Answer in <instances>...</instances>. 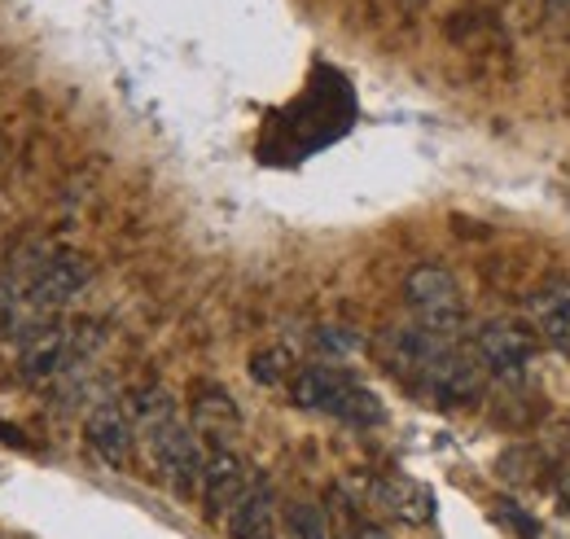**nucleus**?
Returning <instances> with one entry per match:
<instances>
[{"instance_id": "1", "label": "nucleus", "mask_w": 570, "mask_h": 539, "mask_svg": "<svg viewBox=\"0 0 570 539\" xmlns=\"http://www.w3.org/2000/svg\"><path fill=\"white\" fill-rule=\"evenodd\" d=\"M404 303L417 312V321L443 337H456L465 325V307H461V285L456 276L439 264H422L409 272L404 281Z\"/></svg>"}, {"instance_id": "2", "label": "nucleus", "mask_w": 570, "mask_h": 539, "mask_svg": "<svg viewBox=\"0 0 570 539\" xmlns=\"http://www.w3.org/2000/svg\"><path fill=\"white\" fill-rule=\"evenodd\" d=\"M141 443L154 461V470L163 478H171L180 491L198 487L203 482V465H207V452H203V439L194 425H185L180 416L154 425V430H141Z\"/></svg>"}, {"instance_id": "3", "label": "nucleus", "mask_w": 570, "mask_h": 539, "mask_svg": "<svg viewBox=\"0 0 570 539\" xmlns=\"http://www.w3.org/2000/svg\"><path fill=\"white\" fill-rule=\"evenodd\" d=\"M483 378H488L483 360H479L474 351L456 346V342L443 346L426 369L417 373L422 391H426L430 400H439V404H465V400H474V395L483 391Z\"/></svg>"}, {"instance_id": "4", "label": "nucleus", "mask_w": 570, "mask_h": 539, "mask_svg": "<svg viewBox=\"0 0 570 539\" xmlns=\"http://www.w3.org/2000/svg\"><path fill=\"white\" fill-rule=\"evenodd\" d=\"M474 355L483 360L488 373H497L500 382L518 386L531 364H535V337L518 325H504V321H488L479 334H474Z\"/></svg>"}, {"instance_id": "5", "label": "nucleus", "mask_w": 570, "mask_h": 539, "mask_svg": "<svg viewBox=\"0 0 570 539\" xmlns=\"http://www.w3.org/2000/svg\"><path fill=\"white\" fill-rule=\"evenodd\" d=\"M83 439H88V448H92L110 470H124V465L132 461V448H137V425H132L128 408L106 400V404H97L88 412Z\"/></svg>"}, {"instance_id": "6", "label": "nucleus", "mask_w": 570, "mask_h": 539, "mask_svg": "<svg viewBox=\"0 0 570 539\" xmlns=\"http://www.w3.org/2000/svg\"><path fill=\"white\" fill-rule=\"evenodd\" d=\"M88 259L83 255H71V251H62V255H49L40 272H36V281H31V290H27V303L31 307H40V312H49V307H62V303H71L75 294L88 285Z\"/></svg>"}, {"instance_id": "7", "label": "nucleus", "mask_w": 570, "mask_h": 539, "mask_svg": "<svg viewBox=\"0 0 570 539\" xmlns=\"http://www.w3.org/2000/svg\"><path fill=\"white\" fill-rule=\"evenodd\" d=\"M250 470H246V461L233 452V448H215L207 452V465H203V500H207V513L212 518H224L246 491H250Z\"/></svg>"}, {"instance_id": "8", "label": "nucleus", "mask_w": 570, "mask_h": 539, "mask_svg": "<svg viewBox=\"0 0 570 539\" xmlns=\"http://www.w3.org/2000/svg\"><path fill=\"white\" fill-rule=\"evenodd\" d=\"M368 496H373V504L382 513H391V518H400L409 527H422V522L434 518V496L413 478H373Z\"/></svg>"}, {"instance_id": "9", "label": "nucleus", "mask_w": 570, "mask_h": 539, "mask_svg": "<svg viewBox=\"0 0 570 539\" xmlns=\"http://www.w3.org/2000/svg\"><path fill=\"white\" fill-rule=\"evenodd\" d=\"M527 312H531L540 337H544L553 351L570 355V281H549V285H540V290L531 294Z\"/></svg>"}, {"instance_id": "10", "label": "nucleus", "mask_w": 570, "mask_h": 539, "mask_svg": "<svg viewBox=\"0 0 570 539\" xmlns=\"http://www.w3.org/2000/svg\"><path fill=\"white\" fill-rule=\"evenodd\" d=\"M233 539H277V500L268 482H250V491L224 513Z\"/></svg>"}, {"instance_id": "11", "label": "nucleus", "mask_w": 570, "mask_h": 539, "mask_svg": "<svg viewBox=\"0 0 570 539\" xmlns=\"http://www.w3.org/2000/svg\"><path fill=\"white\" fill-rule=\"evenodd\" d=\"M347 386H352V378L338 364H307L289 378V400L307 412H330Z\"/></svg>"}, {"instance_id": "12", "label": "nucleus", "mask_w": 570, "mask_h": 539, "mask_svg": "<svg viewBox=\"0 0 570 539\" xmlns=\"http://www.w3.org/2000/svg\"><path fill=\"white\" fill-rule=\"evenodd\" d=\"M194 430H198L203 439H212L215 448H228V443L242 434V412H237V404H233L224 391L207 386V391L198 395V404H194Z\"/></svg>"}, {"instance_id": "13", "label": "nucleus", "mask_w": 570, "mask_h": 539, "mask_svg": "<svg viewBox=\"0 0 570 539\" xmlns=\"http://www.w3.org/2000/svg\"><path fill=\"white\" fill-rule=\"evenodd\" d=\"M325 416H334V421H343V425H360V430H368V425H382V421H386V408H382V400H377L368 386L352 382V386L334 400V408H330Z\"/></svg>"}, {"instance_id": "14", "label": "nucleus", "mask_w": 570, "mask_h": 539, "mask_svg": "<svg viewBox=\"0 0 570 539\" xmlns=\"http://www.w3.org/2000/svg\"><path fill=\"white\" fill-rule=\"evenodd\" d=\"M128 416H132V425H137V434L141 430H154V425H163V421H171L176 416V400L163 391V386H137L128 400Z\"/></svg>"}, {"instance_id": "15", "label": "nucleus", "mask_w": 570, "mask_h": 539, "mask_svg": "<svg viewBox=\"0 0 570 539\" xmlns=\"http://www.w3.org/2000/svg\"><path fill=\"white\" fill-rule=\"evenodd\" d=\"M294 378V351L289 346H264L250 355V382L255 386H285Z\"/></svg>"}, {"instance_id": "16", "label": "nucleus", "mask_w": 570, "mask_h": 539, "mask_svg": "<svg viewBox=\"0 0 570 539\" xmlns=\"http://www.w3.org/2000/svg\"><path fill=\"white\" fill-rule=\"evenodd\" d=\"M312 342H316V351L330 355V360H347V355L360 351V337L352 334V330H343V325H321V330L312 334Z\"/></svg>"}, {"instance_id": "17", "label": "nucleus", "mask_w": 570, "mask_h": 539, "mask_svg": "<svg viewBox=\"0 0 570 539\" xmlns=\"http://www.w3.org/2000/svg\"><path fill=\"white\" fill-rule=\"evenodd\" d=\"M289 531H294V539H334L316 504H294L289 509Z\"/></svg>"}, {"instance_id": "18", "label": "nucleus", "mask_w": 570, "mask_h": 539, "mask_svg": "<svg viewBox=\"0 0 570 539\" xmlns=\"http://www.w3.org/2000/svg\"><path fill=\"white\" fill-rule=\"evenodd\" d=\"M497 518L509 531H522V539H540V522L527 509H518L513 500H497Z\"/></svg>"}, {"instance_id": "19", "label": "nucleus", "mask_w": 570, "mask_h": 539, "mask_svg": "<svg viewBox=\"0 0 570 539\" xmlns=\"http://www.w3.org/2000/svg\"><path fill=\"white\" fill-rule=\"evenodd\" d=\"M562 504H567V513H570V473L562 478Z\"/></svg>"}]
</instances>
